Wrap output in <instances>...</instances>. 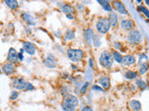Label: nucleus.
<instances>
[{
	"mask_svg": "<svg viewBox=\"0 0 149 111\" xmlns=\"http://www.w3.org/2000/svg\"><path fill=\"white\" fill-rule=\"evenodd\" d=\"M79 104L77 96L73 95H66L62 102V108L63 111H74Z\"/></svg>",
	"mask_w": 149,
	"mask_h": 111,
	"instance_id": "f257e3e1",
	"label": "nucleus"
},
{
	"mask_svg": "<svg viewBox=\"0 0 149 111\" xmlns=\"http://www.w3.org/2000/svg\"><path fill=\"white\" fill-rule=\"evenodd\" d=\"M99 62L103 67H104V68H106V69L111 68L114 63V59H113L112 54L109 51H103L100 56Z\"/></svg>",
	"mask_w": 149,
	"mask_h": 111,
	"instance_id": "f03ea898",
	"label": "nucleus"
},
{
	"mask_svg": "<svg viewBox=\"0 0 149 111\" xmlns=\"http://www.w3.org/2000/svg\"><path fill=\"white\" fill-rule=\"evenodd\" d=\"M111 25L109 23V20L106 18H100L96 23V29L100 33H106L110 30Z\"/></svg>",
	"mask_w": 149,
	"mask_h": 111,
	"instance_id": "7ed1b4c3",
	"label": "nucleus"
},
{
	"mask_svg": "<svg viewBox=\"0 0 149 111\" xmlns=\"http://www.w3.org/2000/svg\"><path fill=\"white\" fill-rule=\"evenodd\" d=\"M67 57L71 61L78 62L84 57V52L81 49H73V48H70V49L67 50Z\"/></svg>",
	"mask_w": 149,
	"mask_h": 111,
	"instance_id": "20e7f679",
	"label": "nucleus"
},
{
	"mask_svg": "<svg viewBox=\"0 0 149 111\" xmlns=\"http://www.w3.org/2000/svg\"><path fill=\"white\" fill-rule=\"evenodd\" d=\"M128 40L130 44H137L140 43L142 40V35L141 33L139 32L137 30H134V31H131V32L129 33L128 35Z\"/></svg>",
	"mask_w": 149,
	"mask_h": 111,
	"instance_id": "39448f33",
	"label": "nucleus"
},
{
	"mask_svg": "<svg viewBox=\"0 0 149 111\" xmlns=\"http://www.w3.org/2000/svg\"><path fill=\"white\" fill-rule=\"evenodd\" d=\"M26 85H27V82L23 78H15L12 82V86L16 90H25Z\"/></svg>",
	"mask_w": 149,
	"mask_h": 111,
	"instance_id": "423d86ee",
	"label": "nucleus"
},
{
	"mask_svg": "<svg viewBox=\"0 0 149 111\" xmlns=\"http://www.w3.org/2000/svg\"><path fill=\"white\" fill-rule=\"evenodd\" d=\"M19 60V57H18V53L15 50V48L10 47V50H8V63H11V64H15L17 63V61Z\"/></svg>",
	"mask_w": 149,
	"mask_h": 111,
	"instance_id": "0eeeda50",
	"label": "nucleus"
},
{
	"mask_svg": "<svg viewBox=\"0 0 149 111\" xmlns=\"http://www.w3.org/2000/svg\"><path fill=\"white\" fill-rule=\"evenodd\" d=\"M23 50L28 55L33 56L36 53V46L32 42H24L23 43Z\"/></svg>",
	"mask_w": 149,
	"mask_h": 111,
	"instance_id": "6e6552de",
	"label": "nucleus"
},
{
	"mask_svg": "<svg viewBox=\"0 0 149 111\" xmlns=\"http://www.w3.org/2000/svg\"><path fill=\"white\" fill-rule=\"evenodd\" d=\"M113 6H114V7H115V10L118 13H120V14H123V15L128 14V11H127V10L125 8L124 4L122 3V2H120V1H115V2H113Z\"/></svg>",
	"mask_w": 149,
	"mask_h": 111,
	"instance_id": "1a4fd4ad",
	"label": "nucleus"
},
{
	"mask_svg": "<svg viewBox=\"0 0 149 111\" xmlns=\"http://www.w3.org/2000/svg\"><path fill=\"white\" fill-rule=\"evenodd\" d=\"M2 72L5 73L6 75H11L15 72V67L14 64L11 63H6L4 64L3 68H2Z\"/></svg>",
	"mask_w": 149,
	"mask_h": 111,
	"instance_id": "9d476101",
	"label": "nucleus"
},
{
	"mask_svg": "<svg viewBox=\"0 0 149 111\" xmlns=\"http://www.w3.org/2000/svg\"><path fill=\"white\" fill-rule=\"evenodd\" d=\"M121 28L124 29L126 31H130L132 30L134 27V22L133 20H131L130 19H127V20H123L121 21Z\"/></svg>",
	"mask_w": 149,
	"mask_h": 111,
	"instance_id": "9b49d317",
	"label": "nucleus"
},
{
	"mask_svg": "<svg viewBox=\"0 0 149 111\" xmlns=\"http://www.w3.org/2000/svg\"><path fill=\"white\" fill-rule=\"evenodd\" d=\"M97 82L100 84L101 86H102V88L103 89V90H107V89H109V87H110V79L106 76L100 78L97 81Z\"/></svg>",
	"mask_w": 149,
	"mask_h": 111,
	"instance_id": "f8f14e48",
	"label": "nucleus"
},
{
	"mask_svg": "<svg viewBox=\"0 0 149 111\" xmlns=\"http://www.w3.org/2000/svg\"><path fill=\"white\" fill-rule=\"evenodd\" d=\"M93 37H94V33L90 28H88L84 31V39L88 44H90V43L93 41Z\"/></svg>",
	"mask_w": 149,
	"mask_h": 111,
	"instance_id": "ddd939ff",
	"label": "nucleus"
},
{
	"mask_svg": "<svg viewBox=\"0 0 149 111\" xmlns=\"http://www.w3.org/2000/svg\"><path fill=\"white\" fill-rule=\"evenodd\" d=\"M44 65L48 68H50V69H54L56 67V61L54 59V57L51 55H50L49 57H47V59L44 60Z\"/></svg>",
	"mask_w": 149,
	"mask_h": 111,
	"instance_id": "4468645a",
	"label": "nucleus"
},
{
	"mask_svg": "<svg viewBox=\"0 0 149 111\" xmlns=\"http://www.w3.org/2000/svg\"><path fill=\"white\" fill-rule=\"evenodd\" d=\"M108 20H109L110 25L113 26V27H117V24H118V18H117V15L115 12H111L110 14H109Z\"/></svg>",
	"mask_w": 149,
	"mask_h": 111,
	"instance_id": "2eb2a0df",
	"label": "nucleus"
},
{
	"mask_svg": "<svg viewBox=\"0 0 149 111\" xmlns=\"http://www.w3.org/2000/svg\"><path fill=\"white\" fill-rule=\"evenodd\" d=\"M135 57L131 55H127L125 57H123V59H122V63L124 65H127V66H130V65H132L135 63Z\"/></svg>",
	"mask_w": 149,
	"mask_h": 111,
	"instance_id": "dca6fc26",
	"label": "nucleus"
},
{
	"mask_svg": "<svg viewBox=\"0 0 149 111\" xmlns=\"http://www.w3.org/2000/svg\"><path fill=\"white\" fill-rule=\"evenodd\" d=\"M130 106L133 111H140L142 108V105L138 100H131L130 103Z\"/></svg>",
	"mask_w": 149,
	"mask_h": 111,
	"instance_id": "f3484780",
	"label": "nucleus"
},
{
	"mask_svg": "<svg viewBox=\"0 0 149 111\" xmlns=\"http://www.w3.org/2000/svg\"><path fill=\"white\" fill-rule=\"evenodd\" d=\"M21 18H23V20L26 22V23H28L29 25H34V24H36V23H34V21L33 17L31 15H29L28 13H23V14H21Z\"/></svg>",
	"mask_w": 149,
	"mask_h": 111,
	"instance_id": "a211bd4d",
	"label": "nucleus"
},
{
	"mask_svg": "<svg viewBox=\"0 0 149 111\" xmlns=\"http://www.w3.org/2000/svg\"><path fill=\"white\" fill-rule=\"evenodd\" d=\"M62 10L65 13V14H74V7H72V6H70V5H68V4H64V5L63 6V7H62Z\"/></svg>",
	"mask_w": 149,
	"mask_h": 111,
	"instance_id": "6ab92c4d",
	"label": "nucleus"
},
{
	"mask_svg": "<svg viewBox=\"0 0 149 111\" xmlns=\"http://www.w3.org/2000/svg\"><path fill=\"white\" fill-rule=\"evenodd\" d=\"M98 3H100L101 5L103 6V8L104 10V11H107V12H112V7L111 5L109 4V2L107 1H102V0H98Z\"/></svg>",
	"mask_w": 149,
	"mask_h": 111,
	"instance_id": "aec40b11",
	"label": "nucleus"
},
{
	"mask_svg": "<svg viewBox=\"0 0 149 111\" xmlns=\"http://www.w3.org/2000/svg\"><path fill=\"white\" fill-rule=\"evenodd\" d=\"M5 3L8 7L11 8V10H16V8L19 7L18 1H15V0H7V1H5Z\"/></svg>",
	"mask_w": 149,
	"mask_h": 111,
	"instance_id": "412c9836",
	"label": "nucleus"
},
{
	"mask_svg": "<svg viewBox=\"0 0 149 111\" xmlns=\"http://www.w3.org/2000/svg\"><path fill=\"white\" fill-rule=\"evenodd\" d=\"M112 56H113V59H115L117 63H121L122 62V59H123V57L121 56V54L119 52H117V51H114L112 53Z\"/></svg>",
	"mask_w": 149,
	"mask_h": 111,
	"instance_id": "4be33fe9",
	"label": "nucleus"
},
{
	"mask_svg": "<svg viewBox=\"0 0 149 111\" xmlns=\"http://www.w3.org/2000/svg\"><path fill=\"white\" fill-rule=\"evenodd\" d=\"M137 77V73L135 72H131V70H128L126 73H125V78L128 79V80H132L135 79Z\"/></svg>",
	"mask_w": 149,
	"mask_h": 111,
	"instance_id": "5701e85b",
	"label": "nucleus"
},
{
	"mask_svg": "<svg viewBox=\"0 0 149 111\" xmlns=\"http://www.w3.org/2000/svg\"><path fill=\"white\" fill-rule=\"evenodd\" d=\"M74 36H76V33H74V30H68L65 33V38L67 40H72L74 38Z\"/></svg>",
	"mask_w": 149,
	"mask_h": 111,
	"instance_id": "b1692460",
	"label": "nucleus"
},
{
	"mask_svg": "<svg viewBox=\"0 0 149 111\" xmlns=\"http://www.w3.org/2000/svg\"><path fill=\"white\" fill-rule=\"evenodd\" d=\"M148 69H149V65H148V63H143L142 66L140 67L139 73L143 75V74H144V73H146V72H147Z\"/></svg>",
	"mask_w": 149,
	"mask_h": 111,
	"instance_id": "393cba45",
	"label": "nucleus"
},
{
	"mask_svg": "<svg viewBox=\"0 0 149 111\" xmlns=\"http://www.w3.org/2000/svg\"><path fill=\"white\" fill-rule=\"evenodd\" d=\"M136 85H137L140 89H142V90H144V89H146V88H147L146 83L144 82L142 79L137 80V81H136Z\"/></svg>",
	"mask_w": 149,
	"mask_h": 111,
	"instance_id": "a878e982",
	"label": "nucleus"
},
{
	"mask_svg": "<svg viewBox=\"0 0 149 111\" xmlns=\"http://www.w3.org/2000/svg\"><path fill=\"white\" fill-rule=\"evenodd\" d=\"M138 10H139V11H141V12H143V14L146 16V18H148V19H149V10H147V8H146V7L140 6V7H138Z\"/></svg>",
	"mask_w": 149,
	"mask_h": 111,
	"instance_id": "bb28decb",
	"label": "nucleus"
},
{
	"mask_svg": "<svg viewBox=\"0 0 149 111\" xmlns=\"http://www.w3.org/2000/svg\"><path fill=\"white\" fill-rule=\"evenodd\" d=\"M19 96V93L17 91H12L11 94H10V100H16L17 98H18Z\"/></svg>",
	"mask_w": 149,
	"mask_h": 111,
	"instance_id": "cd10ccee",
	"label": "nucleus"
},
{
	"mask_svg": "<svg viewBox=\"0 0 149 111\" xmlns=\"http://www.w3.org/2000/svg\"><path fill=\"white\" fill-rule=\"evenodd\" d=\"M93 41H94V46H95L96 47H98V46H101V42H100V38H99V36H96V35H94Z\"/></svg>",
	"mask_w": 149,
	"mask_h": 111,
	"instance_id": "c85d7f7f",
	"label": "nucleus"
},
{
	"mask_svg": "<svg viewBox=\"0 0 149 111\" xmlns=\"http://www.w3.org/2000/svg\"><path fill=\"white\" fill-rule=\"evenodd\" d=\"M88 86H89V82H85L84 85H83L82 88H81V93H82V94H85V93H86V90H87Z\"/></svg>",
	"mask_w": 149,
	"mask_h": 111,
	"instance_id": "c756f323",
	"label": "nucleus"
},
{
	"mask_svg": "<svg viewBox=\"0 0 149 111\" xmlns=\"http://www.w3.org/2000/svg\"><path fill=\"white\" fill-rule=\"evenodd\" d=\"M23 49H21L20 53H18V57H19V60L20 61H23Z\"/></svg>",
	"mask_w": 149,
	"mask_h": 111,
	"instance_id": "7c9ffc66",
	"label": "nucleus"
},
{
	"mask_svg": "<svg viewBox=\"0 0 149 111\" xmlns=\"http://www.w3.org/2000/svg\"><path fill=\"white\" fill-rule=\"evenodd\" d=\"M34 86H33V84L32 83H29L27 82V85H26V88H25V91H30V90H34Z\"/></svg>",
	"mask_w": 149,
	"mask_h": 111,
	"instance_id": "2f4dec72",
	"label": "nucleus"
},
{
	"mask_svg": "<svg viewBox=\"0 0 149 111\" xmlns=\"http://www.w3.org/2000/svg\"><path fill=\"white\" fill-rule=\"evenodd\" d=\"M92 89H93V90H97V91H99V92H103V89L102 87H100L99 85H94V86L92 87Z\"/></svg>",
	"mask_w": 149,
	"mask_h": 111,
	"instance_id": "473e14b6",
	"label": "nucleus"
},
{
	"mask_svg": "<svg viewBox=\"0 0 149 111\" xmlns=\"http://www.w3.org/2000/svg\"><path fill=\"white\" fill-rule=\"evenodd\" d=\"M81 111H93V110H92V108H90V106H84V108H82V110H81Z\"/></svg>",
	"mask_w": 149,
	"mask_h": 111,
	"instance_id": "72a5a7b5",
	"label": "nucleus"
},
{
	"mask_svg": "<svg viewBox=\"0 0 149 111\" xmlns=\"http://www.w3.org/2000/svg\"><path fill=\"white\" fill-rule=\"evenodd\" d=\"M66 18H68L69 20H73V19H74V17H73L71 14H67V15H66Z\"/></svg>",
	"mask_w": 149,
	"mask_h": 111,
	"instance_id": "f704fd0d",
	"label": "nucleus"
},
{
	"mask_svg": "<svg viewBox=\"0 0 149 111\" xmlns=\"http://www.w3.org/2000/svg\"><path fill=\"white\" fill-rule=\"evenodd\" d=\"M2 73V69H0V74Z\"/></svg>",
	"mask_w": 149,
	"mask_h": 111,
	"instance_id": "c9c22d12",
	"label": "nucleus"
},
{
	"mask_svg": "<svg viewBox=\"0 0 149 111\" xmlns=\"http://www.w3.org/2000/svg\"><path fill=\"white\" fill-rule=\"evenodd\" d=\"M146 3H147V5L149 6V1H146Z\"/></svg>",
	"mask_w": 149,
	"mask_h": 111,
	"instance_id": "e433bc0d",
	"label": "nucleus"
},
{
	"mask_svg": "<svg viewBox=\"0 0 149 111\" xmlns=\"http://www.w3.org/2000/svg\"><path fill=\"white\" fill-rule=\"evenodd\" d=\"M103 111H108V110H103Z\"/></svg>",
	"mask_w": 149,
	"mask_h": 111,
	"instance_id": "4c0bfd02",
	"label": "nucleus"
},
{
	"mask_svg": "<svg viewBox=\"0 0 149 111\" xmlns=\"http://www.w3.org/2000/svg\"><path fill=\"white\" fill-rule=\"evenodd\" d=\"M148 22H149V20H148Z\"/></svg>",
	"mask_w": 149,
	"mask_h": 111,
	"instance_id": "58836bf2",
	"label": "nucleus"
}]
</instances>
